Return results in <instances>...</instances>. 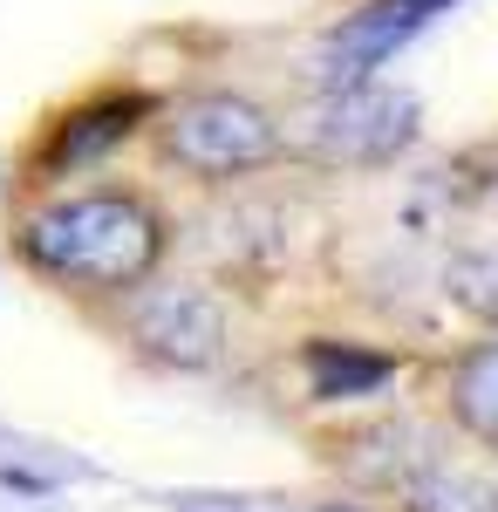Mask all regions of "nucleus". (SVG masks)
Masks as SVG:
<instances>
[{"label": "nucleus", "instance_id": "1", "mask_svg": "<svg viewBox=\"0 0 498 512\" xmlns=\"http://www.w3.org/2000/svg\"><path fill=\"white\" fill-rule=\"evenodd\" d=\"M28 260L76 287H137L164 253V226L144 198L130 192H82L62 205H41L28 219Z\"/></svg>", "mask_w": 498, "mask_h": 512}, {"label": "nucleus", "instance_id": "2", "mask_svg": "<svg viewBox=\"0 0 498 512\" xmlns=\"http://www.w3.org/2000/svg\"><path fill=\"white\" fill-rule=\"evenodd\" d=\"M164 151L198 178H239L280 151V130L246 96H192L164 117Z\"/></svg>", "mask_w": 498, "mask_h": 512}, {"label": "nucleus", "instance_id": "3", "mask_svg": "<svg viewBox=\"0 0 498 512\" xmlns=\"http://www.w3.org/2000/svg\"><path fill=\"white\" fill-rule=\"evenodd\" d=\"M417 137V103L383 82H335V96L314 103L307 117V151L328 164H383Z\"/></svg>", "mask_w": 498, "mask_h": 512}, {"label": "nucleus", "instance_id": "4", "mask_svg": "<svg viewBox=\"0 0 498 512\" xmlns=\"http://www.w3.org/2000/svg\"><path fill=\"white\" fill-rule=\"evenodd\" d=\"M130 335L144 355L171 362V369H205L226 349V308L205 287H151L130 308Z\"/></svg>", "mask_w": 498, "mask_h": 512}, {"label": "nucleus", "instance_id": "5", "mask_svg": "<svg viewBox=\"0 0 498 512\" xmlns=\"http://www.w3.org/2000/svg\"><path fill=\"white\" fill-rule=\"evenodd\" d=\"M423 7H430V0H383V7H369L362 21H348L342 35H335V55H328L335 69H328V76L335 82H362L389 48L423 21Z\"/></svg>", "mask_w": 498, "mask_h": 512}, {"label": "nucleus", "instance_id": "6", "mask_svg": "<svg viewBox=\"0 0 498 512\" xmlns=\"http://www.w3.org/2000/svg\"><path fill=\"white\" fill-rule=\"evenodd\" d=\"M130 117H137V103H96V110H76V117L62 123L48 164H89L96 151H110L116 137H130Z\"/></svg>", "mask_w": 498, "mask_h": 512}, {"label": "nucleus", "instance_id": "7", "mask_svg": "<svg viewBox=\"0 0 498 512\" xmlns=\"http://www.w3.org/2000/svg\"><path fill=\"white\" fill-rule=\"evenodd\" d=\"M451 403H458V417L485 437V444H498V342L478 349V355H464L458 383H451Z\"/></svg>", "mask_w": 498, "mask_h": 512}, {"label": "nucleus", "instance_id": "8", "mask_svg": "<svg viewBox=\"0 0 498 512\" xmlns=\"http://www.w3.org/2000/svg\"><path fill=\"white\" fill-rule=\"evenodd\" d=\"M307 369H314V396L376 390V383L389 376L383 355H355V349H335V342H314V349H307Z\"/></svg>", "mask_w": 498, "mask_h": 512}, {"label": "nucleus", "instance_id": "9", "mask_svg": "<svg viewBox=\"0 0 498 512\" xmlns=\"http://www.w3.org/2000/svg\"><path fill=\"white\" fill-rule=\"evenodd\" d=\"M451 294H458V308L498 321V253H471V260H458V267H451Z\"/></svg>", "mask_w": 498, "mask_h": 512}, {"label": "nucleus", "instance_id": "10", "mask_svg": "<svg viewBox=\"0 0 498 512\" xmlns=\"http://www.w3.org/2000/svg\"><path fill=\"white\" fill-rule=\"evenodd\" d=\"M410 512H492V499L478 492V485H464V478H423L417 492H410Z\"/></svg>", "mask_w": 498, "mask_h": 512}]
</instances>
